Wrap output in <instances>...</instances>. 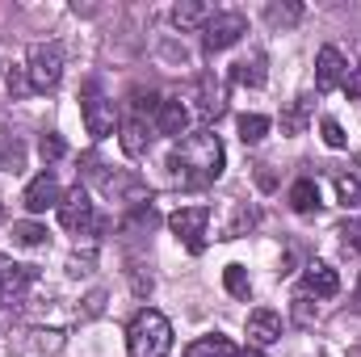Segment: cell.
<instances>
[{
    "mask_svg": "<svg viewBox=\"0 0 361 357\" xmlns=\"http://www.w3.org/2000/svg\"><path fill=\"white\" fill-rule=\"evenodd\" d=\"M21 202H25V210H30V214H47V210H55V206L63 202V189H59L55 173H42V177L30 181Z\"/></svg>",
    "mask_w": 361,
    "mask_h": 357,
    "instance_id": "ba28073f",
    "label": "cell"
},
{
    "mask_svg": "<svg viewBox=\"0 0 361 357\" xmlns=\"http://www.w3.org/2000/svg\"><path fill=\"white\" fill-rule=\"evenodd\" d=\"M206 223H210V210H206V206H185V210H177V214L169 219L173 236H177L189 253H202V248H206Z\"/></svg>",
    "mask_w": 361,
    "mask_h": 357,
    "instance_id": "5b68a950",
    "label": "cell"
},
{
    "mask_svg": "<svg viewBox=\"0 0 361 357\" xmlns=\"http://www.w3.org/2000/svg\"><path fill=\"white\" fill-rule=\"evenodd\" d=\"M185 357H235V345H231L223 332H210V337H197V341L185 349Z\"/></svg>",
    "mask_w": 361,
    "mask_h": 357,
    "instance_id": "e0dca14e",
    "label": "cell"
},
{
    "mask_svg": "<svg viewBox=\"0 0 361 357\" xmlns=\"http://www.w3.org/2000/svg\"><path fill=\"white\" fill-rule=\"evenodd\" d=\"M319 131H324V143H328V147H336V152L349 143V139H345V131H341V122H332V118H324V126H319Z\"/></svg>",
    "mask_w": 361,
    "mask_h": 357,
    "instance_id": "484cf974",
    "label": "cell"
},
{
    "mask_svg": "<svg viewBox=\"0 0 361 357\" xmlns=\"http://www.w3.org/2000/svg\"><path fill=\"white\" fill-rule=\"evenodd\" d=\"M25 290H30V269L0 257V307H17L25 298Z\"/></svg>",
    "mask_w": 361,
    "mask_h": 357,
    "instance_id": "30bf717a",
    "label": "cell"
},
{
    "mask_svg": "<svg viewBox=\"0 0 361 357\" xmlns=\"http://www.w3.org/2000/svg\"><path fill=\"white\" fill-rule=\"evenodd\" d=\"M349 357H361V345H353V349H349Z\"/></svg>",
    "mask_w": 361,
    "mask_h": 357,
    "instance_id": "836d02e7",
    "label": "cell"
},
{
    "mask_svg": "<svg viewBox=\"0 0 361 357\" xmlns=\"http://www.w3.org/2000/svg\"><path fill=\"white\" fill-rule=\"evenodd\" d=\"M126 349H130V357H169V349H173V324L160 311H152V307L139 311L130 320Z\"/></svg>",
    "mask_w": 361,
    "mask_h": 357,
    "instance_id": "7a4b0ae2",
    "label": "cell"
},
{
    "mask_svg": "<svg viewBox=\"0 0 361 357\" xmlns=\"http://www.w3.org/2000/svg\"><path fill=\"white\" fill-rule=\"evenodd\" d=\"M25 80H30V92L59 89V80H63V47H59V42H38V47L30 51Z\"/></svg>",
    "mask_w": 361,
    "mask_h": 357,
    "instance_id": "3957f363",
    "label": "cell"
},
{
    "mask_svg": "<svg viewBox=\"0 0 361 357\" xmlns=\"http://www.w3.org/2000/svg\"><path fill=\"white\" fill-rule=\"evenodd\" d=\"M197 114H202L206 122H219V118L227 114V85H223V80L202 76V85H197Z\"/></svg>",
    "mask_w": 361,
    "mask_h": 357,
    "instance_id": "8fae6325",
    "label": "cell"
},
{
    "mask_svg": "<svg viewBox=\"0 0 361 357\" xmlns=\"http://www.w3.org/2000/svg\"><path fill=\"white\" fill-rule=\"evenodd\" d=\"M345 89H349V97H357L361 101V68H353V72L345 76Z\"/></svg>",
    "mask_w": 361,
    "mask_h": 357,
    "instance_id": "1f68e13d",
    "label": "cell"
},
{
    "mask_svg": "<svg viewBox=\"0 0 361 357\" xmlns=\"http://www.w3.org/2000/svg\"><path fill=\"white\" fill-rule=\"evenodd\" d=\"M265 135H269V118L265 114H244L240 118V139L244 143H261Z\"/></svg>",
    "mask_w": 361,
    "mask_h": 357,
    "instance_id": "7402d4cb",
    "label": "cell"
},
{
    "mask_svg": "<svg viewBox=\"0 0 361 357\" xmlns=\"http://www.w3.org/2000/svg\"><path fill=\"white\" fill-rule=\"evenodd\" d=\"M210 17H214V13H210V4H202V0H180L177 8H173V21H177L180 30H206Z\"/></svg>",
    "mask_w": 361,
    "mask_h": 357,
    "instance_id": "2e32d148",
    "label": "cell"
},
{
    "mask_svg": "<svg viewBox=\"0 0 361 357\" xmlns=\"http://www.w3.org/2000/svg\"><path fill=\"white\" fill-rule=\"evenodd\" d=\"M341 290V277H336V269L332 265H307V273H302V294H315V298H332Z\"/></svg>",
    "mask_w": 361,
    "mask_h": 357,
    "instance_id": "4fadbf2b",
    "label": "cell"
},
{
    "mask_svg": "<svg viewBox=\"0 0 361 357\" xmlns=\"http://www.w3.org/2000/svg\"><path fill=\"white\" fill-rule=\"evenodd\" d=\"M85 126H89L92 139H109V135L118 131V109H114V101L101 97L97 89H89V97H85Z\"/></svg>",
    "mask_w": 361,
    "mask_h": 357,
    "instance_id": "52a82bcc",
    "label": "cell"
},
{
    "mask_svg": "<svg viewBox=\"0 0 361 357\" xmlns=\"http://www.w3.org/2000/svg\"><path fill=\"white\" fill-rule=\"evenodd\" d=\"M244 34H248V21H244V13H214V17L206 21V30H202V47L214 55V51H227V47H235Z\"/></svg>",
    "mask_w": 361,
    "mask_h": 357,
    "instance_id": "277c9868",
    "label": "cell"
},
{
    "mask_svg": "<svg viewBox=\"0 0 361 357\" xmlns=\"http://www.w3.org/2000/svg\"><path fill=\"white\" fill-rule=\"evenodd\" d=\"M357 298H361V290H357Z\"/></svg>",
    "mask_w": 361,
    "mask_h": 357,
    "instance_id": "e575fe53",
    "label": "cell"
},
{
    "mask_svg": "<svg viewBox=\"0 0 361 357\" xmlns=\"http://www.w3.org/2000/svg\"><path fill=\"white\" fill-rule=\"evenodd\" d=\"M235 357H261V349L252 345V349H240V353H235Z\"/></svg>",
    "mask_w": 361,
    "mask_h": 357,
    "instance_id": "d6a6232c",
    "label": "cell"
},
{
    "mask_svg": "<svg viewBox=\"0 0 361 357\" xmlns=\"http://www.w3.org/2000/svg\"><path fill=\"white\" fill-rule=\"evenodd\" d=\"M336 236L345 240V248H357V253H361V223H357V219H353V223H345Z\"/></svg>",
    "mask_w": 361,
    "mask_h": 357,
    "instance_id": "f1b7e54d",
    "label": "cell"
},
{
    "mask_svg": "<svg viewBox=\"0 0 361 357\" xmlns=\"http://www.w3.org/2000/svg\"><path fill=\"white\" fill-rule=\"evenodd\" d=\"M130 97H135V109H139L135 118H143V109H147V114H156V109H160V101H156V92H152V89H147V92H143V89H135Z\"/></svg>",
    "mask_w": 361,
    "mask_h": 357,
    "instance_id": "83f0119b",
    "label": "cell"
},
{
    "mask_svg": "<svg viewBox=\"0 0 361 357\" xmlns=\"http://www.w3.org/2000/svg\"><path fill=\"white\" fill-rule=\"evenodd\" d=\"M8 89H13V97H21V92H30V80L21 72H8Z\"/></svg>",
    "mask_w": 361,
    "mask_h": 357,
    "instance_id": "4dcf8cb0",
    "label": "cell"
},
{
    "mask_svg": "<svg viewBox=\"0 0 361 357\" xmlns=\"http://www.w3.org/2000/svg\"><path fill=\"white\" fill-rule=\"evenodd\" d=\"M332 185H336V202L345 210H357L361 206V169H341L332 177Z\"/></svg>",
    "mask_w": 361,
    "mask_h": 357,
    "instance_id": "9a60e30c",
    "label": "cell"
},
{
    "mask_svg": "<svg viewBox=\"0 0 361 357\" xmlns=\"http://www.w3.org/2000/svg\"><path fill=\"white\" fill-rule=\"evenodd\" d=\"M248 341H252L257 349H265V345H273V341H281V315L269 311V307L252 311V315H248Z\"/></svg>",
    "mask_w": 361,
    "mask_h": 357,
    "instance_id": "7c38bea8",
    "label": "cell"
},
{
    "mask_svg": "<svg viewBox=\"0 0 361 357\" xmlns=\"http://www.w3.org/2000/svg\"><path fill=\"white\" fill-rule=\"evenodd\" d=\"M231 80H235V85H248V89H261V85H265V55L240 59L235 72H231Z\"/></svg>",
    "mask_w": 361,
    "mask_h": 357,
    "instance_id": "ac0fdd59",
    "label": "cell"
},
{
    "mask_svg": "<svg viewBox=\"0 0 361 357\" xmlns=\"http://www.w3.org/2000/svg\"><path fill=\"white\" fill-rule=\"evenodd\" d=\"M290 206H294L298 214H311V210L319 206V185H315L311 177L294 181V185H290Z\"/></svg>",
    "mask_w": 361,
    "mask_h": 357,
    "instance_id": "ffe728a7",
    "label": "cell"
},
{
    "mask_svg": "<svg viewBox=\"0 0 361 357\" xmlns=\"http://www.w3.org/2000/svg\"><path fill=\"white\" fill-rule=\"evenodd\" d=\"M307 118H311V97H298V101L281 114V131H286V135H302V131H307Z\"/></svg>",
    "mask_w": 361,
    "mask_h": 357,
    "instance_id": "44dd1931",
    "label": "cell"
},
{
    "mask_svg": "<svg viewBox=\"0 0 361 357\" xmlns=\"http://www.w3.org/2000/svg\"><path fill=\"white\" fill-rule=\"evenodd\" d=\"M147 143H152V135H147L143 118L122 122V152H126V156H143V152H147Z\"/></svg>",
    "mask_w": 361,
    "mask_h": 357,
    "instance_id": "d6986e66",
    "label": "cell"
},
{
    "mask_svg": "<svg viewBox=\"0 0 361 357\" xmlns=\"http://www.w3.org/2000/svg\"><path fill=\"white\" fill-rule=\"evenodd\" d=\"M265 17H269V25H298L302 21V4H269L265 8Z\"/></svg>",
    "mask_w": 361,
    "mask_h": 357,
    "instance_id": "d4e9b609",
    "label": "cell"
},
{
    "mask_svg": "<svg viewBox=\"0 0 361 357\" xmlns=\"http://www.w3.org/2000/svg\"><path fill=\"white\" fill-rule=\"evenodd\" d=\"M156 126H160V135L180 139V135L189 131V109H185L180 101H160V109H156Z\"/></svg>",
    "mask_w": 361,
    "mask_h": 357,
    "instance_id": "5bb4252c",
    "label": "cell"
},
{
    "mask_svg": "<svg viewBox=\"0 0 361 357\" xmlns=\"http://www.w3.org/2000/svg\"><path fill=\"white\" fill-rule=\"evenodd\" d=\"M223 282H227V290H231L235 298H248V294H252V282H248V269L244 265H227L223 269Z\"/></svg>",
    "mask_w": 361,
    "mask_h": 357,
    "instance_id": "cb8c5ba5",
    "label": "cell"
},
{
    "mask_svg": "<svg viewBox=\"0 0 361 357\" xmlns=\"http://www.w3.org/2000/svg\"><path fill=\"white\" fill-rule=\"evenodd\" d=\"M13 244H21V248H42V244H47V227H38V223H13Z\"/></svg>",
    "mask_w": 361,
    "mask_h": 357,
    "instance_id": "603a6c76",
    "label": "cell"
},
{
    "mask_svg": "<svg viewBox=\"0 0 361 357\" xmlns=\"http://www.w3.org/2000/svg\"><path fill=\"white\" fill-rule=\"evenodd\" d=\"M294 320H298V324H311V320H315V311H311L307 294H298V298H294Z\"/></svg>",
    "mask_w": 361,
    "mask_h": 357,
    "instance_id": "f546056e",
    "label": "cell"
},
{
    "mask_svg": "<svg viewBox=\"0 0 361 357\" xmlns=\"http://www.w3.org/2000/svg\"><path fill=\"white\" fill-rule=\"evenodd\" d=\"M38 152H42V160H59V156H63L68 147H63V139H59V135H42Z\"/></svg>",
    "mask_w": 361,
    "mask_h": 357,
    "instance_id": "4316f807",
    "label": "cell"
},
{
    "mask_svg": "<svg viewBox=\"0 0 361 357\" xmlns=\"http://www.w3.org/2000/svg\"><path fill=\"white\" fill-rule=\"evenodd\" d=\"M59 223L68 227V231H76V236H89L97 231V214H92V202L89 193L76 185L72 193H63V202H59Z\"/></svg>",
    "mask_w": 361,
    "mask_h": 357,
    "instance_id": "8992f818",
    "label": "cell"
},
{
    "mask_svg": "<svg viewBox=\"0 0 361 357\" xmlns=\"http://www.w3.org/2000/svg\"><path fill=\"white\" fill-rule=\"evenodd\" d=\"M345 76H349V63L336 47H319L315 55V85L319 89H345Z\"/></svg>",
    "mask_w": 361,
    "mask_h": 357,
    "instance_id": "9c48e42d",
    "label": "cell"
},
{
    "mask_svg": "<svg viewBox=\"0 0 361 357\" xmlns=\"http://www.w3.org/2000/svg\"><path fill=\"white\" fill-rule=\"evenodd\" d=\"M223 164H227V152H223L219 135H210V131L185 135L169 156V173L180 185H210V181H219Z\"/></svg>",
    "mask_w": 361,
    "mask_h": 357,
    "instance_id": "6da1fadb",
    "label": "cell"
}]
</instances>
